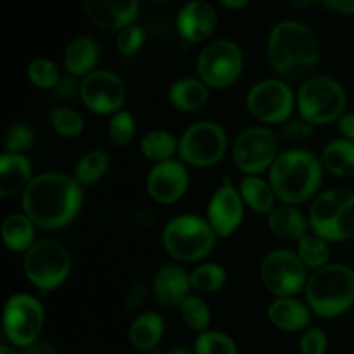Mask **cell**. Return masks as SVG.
<instances>
[{"mask_svg": "<svg viewBox=\"0 0 354 354\" xmlns=\"http://www.w3.org/2000/svg\"><path fill=\"white\" fill-rule=\"evenodd\" d=\"M322 159L311 151H287L279 154L268 171V180L282 204L297 206L317 196L324 182Z\"/></svg>", "mask_w": 354, "mask_h": 354, "instance_id": "obj_3", "label": "cell"}, {"mask_svg": "<svg viewBox=\"0 0 354 354\" xmlns=\"http://www.w3.org/2000/svg\"><path fill=\"white\" fill-rule=\"evenodd\" d=\"M3 334L16 348H30L38 341L45 324V311L31 294H14L3 306Z\"/></svg>", "mask_w": 354, "mask_h": 354, "instance_id": "obj_14", "label": "cell"}, {"mask_svg": "<svg viewBox=\"0 0 354 354\" xmlns=\"http://www.w3.org/2000/svg\"><path fill=\"white\" fill-rule=\"evenodd\" d=\"M100 48L97 41L90 37H78L66 47L64 50V68L71 76L90 75L95 71V64L99 62Z\"/></svg>", "mask_w": 354, "mask_h": 354, "instance_id": "obj_25", "label": "cell"}, {"mask_svg": "<svg viewBox=\"0 0 354 354\" xmlns=\"http://www.w3.org/2000/svg\"><path fill=\"white\" fill-rule=\"evenodd\" d=\"M82 185L75 176L47 171L35 176L21 196L23 213L44 230L64 228L82 209Z\"/></svg>", "mask_w": 354, "mask_h": 354, "instance_id": "obj_1", "label": "cell"}, {"mask_svg": "<svg viewBox=\"0 0 354 354\" xmlns=\"http://www.w3.org/2000/svg\"><path fill=\"white\" fill-rule=\"evenodd\" d=\"M33 166L24 154L0 156V196L10 197L24 192L33 180Z\"/></svg>", "mask_w": 354, "mask_h": 354, "instance_id": "obj_22", "label": "cell"}, {"mask_svg": "<svg viewBox=\"0 0 354 354\" xmlns=\"http://www.w3.org/2000/svg\"><path fill=\"white\" fill-rule=\"evenodd\" d=\"M337 128L342 138L354 142V113H346L337 121Z\"/></svg>", "mask_w": 354, "mask_h": 354, "instance_id": "obj_47", "label": "cell"}, {"mask_svg": "<svg viewBox=\"0 0 354 354\" xmlns=\"http://www.w3.org/2000/svg\"><path fill=\"white\" fill-rule=\"evenodd\" d=\"M35 144V133L31 127L24 123H14L3 135V149L9 154H24Z\"/></svg>", "mask_w": 354, "mask_h": 354, "instance_id": "obj_39", "label": "cell"}, {"mask_svg": "<svg viewBox=\"0 0 354 354\" xmlns=\"http://www.w3.org/2000/svg\"><path fill=\"white\" fill-rule=\"evenodd\" d=\"M228 135L214 121H197L178 138L180 161L192 168H211L225 158Z\"/></svg>", "mask_w": 354, "mask_h": 354, "instance_id": "obj_9", "label": "cell"}, {"mask_svg": "<svg viewBox=\"0 0 354 354\" xmlns=\"http://www.w3.org/2000/svg\"><path fill=\"white\" fill-rule=\"evenodd\" d=\"M311 308L296 297H275L268 306V320L282 332H304L311 325Z\"/></svg>", "mask_w": 354, "mask_h": 354, "instance_id": "obj_21", "label": "cell"}, {"mask_svg": "<svg viewBox=\"0 0 354 354\" xmlns=\"http://www.w3.org/2000/svg\"><path fill=\"white\" fill-rule=\"evenodd\" d=\"M145 44V31L137 24L123 28L116 38V48L121 55H135Z\"/></svg>", "mask_w": 354, "mask_h": 354, "instance_id": "obj_40", "label": "cell"}, {"mask_svg": "<svg viewBox=\"0 0 354 354\" xmlns=\"http://www.w3.org/2000/svg\"><path fill=\"white\" fill-rule=\"evenodd\" d=\"M306 303L320 318H337L354 306V270L328 263L315 270L306 283Z\"/></svg>", "mask_w": 354, "mask_h": 354, "instance_id": "obj_4", "label": "cell"}, {"mask_svg": "<svg viewBox=\"0 0 354 354\" xmlns=\"http://www.w3.org/2000/svg\"><path fill=\"white\" fill-rule=\"evenodd\" d=\"M322 165L328 173L341 178L354 176V142L334 138L322 151Z\"/></svg>", "mask_w": 354, "mask_h": 354, "instance_id": "obj_28", "label": "cell"}, {"mask_svg": "<svg viewBox=\"0 0 354 354\" xmlns=\"http://www.w3.org/2000/svg\"><path fill=\"white\" fill-rule=\"evenodd\" d=\"M26 349V354H54V349H52V346L47 344V342L37 341L33 346H30V348Z\"/></svg>", "mask_w": 354, "mask_h": 354, "instance_id": "obj_48", "label": "cell"}, {"mask_svg": "<svg viewBox=\"0 0 354 354\" xmlns=\"http://www.w3.org/2000/svg\"><path fill=\"white\" fill-rule=\"evenodd\" d=\"M194 351L197 354H239L237 342L220 330H206L197 335Z\"/></svg>", "mask_w": 354, "mask_h": 354, "instance_id": "obj_38", "label": "cell"}, {"mask_svg": "<svg viewBox=\"0 0 354 354\" xmlns=\"http://www.w3.org/2000/svg\"><path fill=\"white\" fill-rule=\"evenodd\" d=\"M232 158L239 171L248 175H261L270 171L279 158V138L263 124L245 128L232 145Z\"/></svg>", "mask_w": 354, "mask_h": 354, "instance_id": "obj_13", "label": "cell"}, {"mask_svg": "<svg viewBox=\"0 0 354 354\" xmlns=\"http://www.w3.org/2000/svg\"><path fill=\"white\" fill-rule=\"evenodd\" d=\"M221 3H223L225 7H228V9H242V7L248 6L251 0H220Z\"/></svg>", "mask_w": 354, "mask_h": 354, "instance_id": "obj_49", "label": "cell"}, {"mask_svg": "<svg viewBox=\"0 0 354 354\" xmlns=\"http://www.w3.org/2000/svg\"><path fill=\"white\" fill-rule=\"evenodd\" d=\"M50 92L55 100H71L76 93L80 95V85L76 83L75 76L68 75L62 76L61 82H59L57 85H55V88H52Z\"/></svg>", "mask_w": 354, "mask_h": 354, "instance_id": "obj_44", "label": "cell"}, {"mask_svg": "<svg viewBox=\"0 0 354 354\" xmlns=\"http://www.w3.org/2000/svg\"><path fill=\"white\" fill-rule=\"evenodd\" d=\"M169 354H197V353L192 351V349H187V348H176V349H173Z\"/></svg>", "mask_w": 354, "mask_h": 354, "instance_id": "obj_51", "label": "cell"}, {"mask_svg": "<svg viewBox=\"0 0 354 354\" xmlns=\"http://www.w3.org/2000/svg\"><path fill=\"white\" fill-rule=\"evenodd\" d=\"M245 213L239 187H235L230 175L221 178L220 187L213 192L207 203V221L220 239H228L239 230Z\"/></svg>", "mask_w": 354, "mask_h": 354, "instance_id": "obj_16", "label": "cell"}, {"mask_svg": "<svg viewBox=\"0 0 354 354\" xmlns=\"http://www.w3.org/2000/svg\"><path fill=\"white\" fill-rule=\"evenodd\" d=\"M180 315L187 328L196 334H203L207 330L211 324V308L207 306L203 297L190 294L182 304H180Z\"/></svg>", "mask_w": 354, "mask_h": 354, "instance_id": "obj_34", "label": "cell"}, {"mask_svg": "<svg viewBox=\"0 0 354 354\" xmlns=\"http://www.w3.org/2000/svg\"><path fill=\"white\" fill-rule=\"evenodd\" d=\"M227 283V270L218 263H203L190 273L192 290L199 294H214Z\"/></svg>", "mask_w": 354, "mask_h": 354, "instance_id": "obj_33", "label": "cell"}, {"mask_svg": "<svg viewBox=\"0 0 354 354\" xmlns=\"http://www.w3.org/2000/svg\"><path fill=\"white\" fill-rule=\"evenodd\" d=\"M239 192L245 207L258 214H270L275 209V190L270 180H263L259 175H248L239 182Z\"/></svg>", "mask_w": 354, "mask_h": 354, "instance_id": "obj_26", "label": "cell"}, {"mask_svg": "<svg viewBox=\"0 0 354 354\" xmlns=\"http://www.w3.org/2000/svg\"><path fill=\"white\" fill-rule=\"evenodd\" d=\"M28 80L33 86L41 90H52L55 88L59 82H61L62 75L59 71L57 64L47 57H37L28 64Z\"/></svg>", "mask_w": 354, "mask_h": 354, "instance_id": "obj_37", "label": "cell"}, {"mask_svg": "<svg viewBox=\"0 0 354 354\" xmlns=\"http://www.w3.org/2000/svg\"><path fill=\"white\" fill-rule=\"evenodd\" d=\"M272 68L286 80H308L320 59V47L313 31L297 21H282L268 38Z\"/></svg>", "mask_w": 354, "mask_h": 354, "instance_id": "obj_2", "label": "cell"}, {"mask_svg": "<svg viewBox=\"0 0 354 354\" xmlns=\"http://www.w3.org/2000/svg\"><path fill=\"white\" fill-rule=\"evenodd\" d=\"M190 273L176 263L162 265L152 280V296L162 308H180L190 296Z\"/></svg>", "mask_w": 354, "mask_h": 354, "instance_id": "obj_19", "label": "cell"}, {"mask_svg": "<svg viewBox=\"0 0 354 354\" xmlns=\"http://www.w3.org/2000/svg\"><path fill=\"white\" fill-rule=\"evenodd\" d=\"M149 296V286L145 282H135L124 296V308L130 311H137L138 308L144 306L145 299Z\"/></svg>", "mask_w": 354, "mask_h": 354, "instance_id": "obj_43", "label": "cell"}, {"mask_svg": "<svg viewBox=\"0 0 354 354\" xmlns=\"http://www.w3.org/2000/svg\"><path fill=\"white\" fill-rule=\"evenodd\" d=\"M290 2H292V6L297 7V9H306V7L313 6L318 0H290Z\"/></svg>", "mask_w": 354, "mask_h": 354, "instance_id": "obj_50", "label": "cell"}, {"mask_svg": "<svg viewBox=\"0 0 354 354\" xmlns=\"http://www.w3.org/2000/svg\"><path fill=\"white\" fill-rule=\"evenodd\" d=\"M159 2H166V0H159Z\"/></svg>", "mask_w": 354, "mask_h": 354, "instance_id": "obj_53", "label": "cell"}, {"mask_svg": "<svg viewBox=\"0 0 354 354\" xmlns=\"http://www.w3.org/2000/svg\"><path fill=\"white\" fill-rule=\"evenodd\" d=\"M259 279L265 289L275 297H294L306 289L310 277L297 252L289 249H275L263 258Z\"/></svg>", "mask_w": 354, "mask_h": 354, "instance_id": "obj_12", "label": "cell"}, {"mask_svg": "<svg viewBox=\"0 0 354 354\" xmlns=\"http://www.w3.org/2000/svg\"><path fill=\"white\" fill-rule=\"evenodd\" d=\"M346 107L348 93L332 76H310L296 93V109L299 118L313 127H324L339 121L346 114Z\"/></svg>", "mask_w": 354, "mask_h": 354, "instance_id": "obj_6", "label": "cell"}, {"mask_svg": "<svg viewBox=\"0 0 354 354\" xmlns=\"http://www.w3.org/2000/svg\"><path fill=\"white\" fill-rule=\"evenodd\" d=\"M86 17L104 30H123L133 24L138 0H82Z\"/></svg>", "mask_w": 354, "mask_h": 354, "instance_id": "obj_20", "label": "cell"}, {"mask_svg": "<svg viewBox=\"0 0 354 354\" xmlns=\"http://www.w3.org/2000/svg\"><path fill=\"white\" fill-rule=\"evenodd\" d=\"M328 348V337L322 328L310 327L303 332L299 339L301 354H325Z\"/></svg>", "mask_w": 354, "mask_h": 354, "instance_id": "obj_41", "label": "cell"}, {"mask_svg": "<svg viewBox=\"0 0 354 354\" xmlns=\"http://www.w3.org/2000/svg\"><path fill=\"white\" fill-rule=\"evenodd\" d=\"M35 227L37 225L24 213H14L3 220L2 239L9 251L26 252L35 244Z\"/></svg>", "mask_w": 354, "mask_h": 354, "instance_id": "obj_29", "label": "cell"}, {"mask_svg": "<svg viewBox=\"0 0 354 354\" xmlns=\"http://www.w3.org/2000/svg\"><path fill=\"white\" fill-rule=\"evenodd\" d=\"M106 133L111 144L118 145V147H124V145L131 144L135 135H137V121H135L133 114L124 109L118 111L116 114L109 118Z\"/></svg>", "mask_w": 354, "mask_h": 354, "instance_id": "obj_35", "label": "cell"}, {"mask_svg": "<svg viewBox=\"0 0 354 354\" xmlns=\"http://www.w3.org/2000/svg\"><path fill=\"white\" fill-rule=\"evenodd\" d=\"M218 24V14L206 0H190L180 9L176 30L187 44H203L209 40Z\"/></svg>", "mask_w": 354, "mask_h": 354, "instance_id": "obj_18", "label": "cell"}, {"mask_svg": "<svg viewBox=\"0 0 354 354\" xmlns=\"http://www.w3.org/2000/svg\"><path fill=\"white\" fill-rule=\"evenodd\" d=\"M165 334V320L156 311L140 313L130 325V342L138 351L156 348Z\"/></svg>", "mask_w": 354, "mask_h": 354, "instance_id": "obj_27", "label": "cell"}, {"mask_svg": "<svg viewBox=\"0 0 354 354\" xmlns=\"http://www.w3.org/2000/svg\"><path fill=\"white\" fill-rule=\"evenodd\" d=\"M315 131V127L303 118H290L289 121L282 124V135L287 140H299V138L311 137Z\"/></svg>", "mask_w": 354, "mask_h": 354, "instance_id": "obj_42", "label": "cell"}, {"mask_svg": "<svg viewBox=\"0 0 354 354\" xmlns=\"http://www.w3.org/2000/svg\"><path fill=\"white\" fill-rule=\"evenodd\" d=\"M133 223L142 230H149V228L156 227L158 223V211L152 206H140L135 209L133 213Z\"/></svg>", "mask_w": 354, "mask_h": 354, "instance_id": "obj_45", "label": "cell"}, {"mask_svg": "<svg viewBox=\"0 0 354 354\" xmlns=\"http://www.w3.org/2000/svg\"><path fill=\"white\" fill-rule=\"evenodd\" d=\"M190 185L187 165L176 159L158 162L152 166L145 178V189L156 204L169 206L182 199Z\"/></svg>", "mask_w": 354, "mask_h": 354, "instance_id": "obj_17", "label": "cell"}, {"mask_svg": "<svg viewBox=\"0 0 354 354\" xmlns=\"http://www.w3.org/2000/svg\"><path fill=\"white\" fill-rule=\"evenodd\" d=\"M109 166V152L104 151V149H93V151H88L85 156L78 159L73 176H75V180L82 187L95 185L97 182H100L106 176Z\"/></svg>", "mask_w": 354, "mask_h": 354, "instance_id": "obj_31", "label": "cell"}, {"mask_svg": "<svg viewBox=\"0 0 354 354\" xmlns=\"http://www.w3.org/2000/svg\"><path fill=\"white\" fill-rule=\"evenodd\" d=\"M244 69V55L232 40L209 41L197 57V78L209 88H228L241 78Z\"/></svg>", "mask_w": 354, "mask_h": 354, "instance_id": "obj_11", "label": "cell"}, {"mask_svg": "<svg viewBox=\"0 0 354 354\" xmlns=\"http://www.w3.org/2000/svg\"><path fill=\"white\" fill-rule=\"evenodd\" d=\"M218 235L207 218L199 214H178L165 225L161 242L173 259L182 263L201 261L216 245Z\"/></svg>", "mask_w": 354, "mask_h": 354, "instance_id": "obj_5", "label": "cell"}, {"mask_svg": "<svg viewBox=\"0 0 354 354\" xmlns=\"http://www.w3.org/2000/svg\"><path fill=\"white\" fill-rule=\"evenodd\" d=\"M0 354H21V353L16 351L14 348H9V346H2V348H0Z\"/></svg>", "mask_w": 354, "mask_h": 354, "instance_id": "obj_52", "label": "cell"}, {"mask_svg": "<svg viewBox=\"0 0 354 354\" xmlns=\"http://www.w3.org/2000/svg\"><path fill=\"white\" fill-rule=\"evenodd\" d=\"M245 109L259 123L283 124L296 109V93L283 80H261L249 88Z\"/></svg>", "mask_w": 354, "mask_h": 354, "instance_id": "obj_10", "label": "cell"}, {"mask_svg": "<svg viewBox=\"0 0 354 354\" xmlns=\"http://www.w3.org/2000/svg\"><path fill=\"white\" fill-rule=\"evenodd\" d=\"M80 99L90 113L113 116L127 102V86L116 73L95 69L80 83Z\"/></svg>", "mask_w": 354, "mask_h": 354, "instance_id": "obj_15", "label": "cell"}, {"mask_svg": "<svg viewBox=\"0 0 354 354\" xmlns=\"http://www.w3.org/2000/svg\"><path fill=\"white\" fill-rule=\"evenodd\" d=\"M140 152L147 161L165 162L178 154V138L166 130H151L142 137Z\"/></svg>", "mask_w": 354, "mask_h": 354, "instance_id": "obj_30", "label": "cell"}, {"mask_svg": "<svg viewBox=\"0 0 354 354\" xmlns=\"http://www.w3.org/2000/svg\"><path fill=\"white\" fill-rule=\"evenodd\" d=\"M296 252L306 268L320 270L330 263V248H328V242L317 234L304 235L297 242Z\"/></svg>", "mask_w": 354, "mask_h": 354, "instance_id": "obj_32", "label": "cell"}, {"mask_svg": "<svg viewBox=\"0 0 354 354\" xmlns=\"http://www.w3.org/2000/svg\"><path fill=\"white\" fill-rule=\"evenodd\" d=\"M324 10L339 16H354V0H322Z\"/></svg>", "mask_w": 354, "mask_h": 354, "instance_id": "obj_46", "label": "cell"}, {"mask_svg": "<svg viewBox=\"0 0 354 354\" xmlns=\"http://www.w3.org/2000/svg\"><path fill=\"white\" fill-rule=\"evenodd\" d=\"M310 227L313 234L327 242L354 239V192L330 189L318 194L310 207Z\"/></svg>", "mask_w": 354, "mask_h": 354, "instance_id": "obj_7", "label": "cell"}, {"mask_svg": "<svg viewBox=\"0 0 354 354\" xmlns=\"http://www.w3.org/2000/svg\"><path fill=\"white\" fill-rule=\"evenodd\" d=\"M48 121H50L52 130L66 138L80 137L85 130V120L82 118V114L76 113L75 109H69V107L52 109L48 114Z\"/></svg>", "mask_w": 354, "mask_h": 354, "instance_id": "obj_36", "label": "cell"}, {"mask_svg": "<svg viewBox=\"0 0 354 354\" xmlns=\"http://www.w3.org/2000/svg\"><path fill=\"white\" fill-rule=\"evenodd\" d=\"M23 270L28 282L40 292L59 289L71 273V254L55 239L37 241L23 258Z\"/></svg>", "mask_w": 354, "mask_h": 354, "instance_id": "obj_8", "label": "cell"}, {"mask_svg": "<svg viewBox=\"0 0 354 354\" xmlns=\"http://www.w3.org/2000/svg\"><path fill=\"white\" fill-rule=\"evenodd\" d=\"M168 99L180 113H197L209 102V86L201 78L183 76L171 83Z\"/></svg>", "mask_w": 354, "mask_h": 354, "instance_id": "obj_23", "label": "cell"}, {"mask_svg": "<svg viewBox=\"0 0 354 354\" xmlns=\"http://www.w3.org/2000/svg\"><path fill=\"white\" fill-rule=\"evenodd\" d=\"M268 228L282 241L299 242L308 234V220L296 206L280 204L268 214Z\"/></svg>", "mask_w": 354, "mask_h": 354, "instance_id": "obj_24", "label": "cell"}]
</instances>
